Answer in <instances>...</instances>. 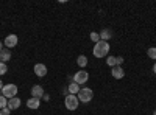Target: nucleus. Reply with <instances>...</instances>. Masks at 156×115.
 Returning <instances> with one entry per match:
<instances>
[{"label": "nucleus", "mask_w": 156, "mask_h": 115, "mask_svg": "<svg viewBox=\"0 0 156 115\" xmlns=\"http://www.w3.org/2000/svg\"><path fill=\"white\" fill-rule=\"evenodd\" d=\"M109 44L108 42H105V41H98L95 45H94V50H92V53H94V56L95 58H105V56H108V53H109Z\"/></svg>", "instance_id": "nucleus-1"}, {"label": "nucleus", "mask_w": 156, "mask_h": 115, "mask_svg": "<svg viewBox=\"0 0 156 115\" xmlns=\"http://www.w3.org/2000/svg\"><path fill=\"white\" fill-rule=\"evenodd\" d=\"M76 96H78L80 103H89V101L94 98V92H92V89H89V87H81Z\"/></svg>", "instance_id": "nucleus-2"}, {"label": "nucleus", "mask_w": 156, "mask_h": 115, "mask_svg": "<svg viewBox=\"0 0 156 115\" xmlns=\"http://www.w3.org/2000/svg\"><path fill=\"white\" fill-rule=\"evenodd\" d=\"M78 104H80V101H78V96L76 95H67L66 100H64V106H66L67 110H76L78 109Z\"/></svg>", "instance_id": "nucleus-3"}, {"label": "nucleus", "mask_w": 156, "mask_h": 115, "mask_svg": "<svg viewBox=\"0 0 156 115\" xmlns=\"http://www.w3.org/2000/svg\"><path fill=\"white\" fill-rule=\"evenodd\" d=\"M0 92H2V95L5 98H8V100L9 98H14V96H17V86L16 84H5Z\"/></svg>", "instance_id": "nucleus-4"}, {"label": "nucleus", "mask_w": 156, "mask_h": 115, "mask_svg": "<svg viewBox=\"0 0 156 115\" xmlns=\"http://www.w3.org/2000/svg\"><path fill=\"white\" fill-rule=\"evenodd\" d=\"M89 79V73L86 70H78L75 75H73V83H76L78 86H81V84H86Z\"/></svg>", "instance_id": "nucleus-5"}, {"label": "nucleus", "mask_w": 156, "mask_h": 115, "mask_svg": "<svg viewBox=\"0 0 156 115\" xmlns=\"http://www.w3.org/2000/svg\"><path fill=\"white\" fill-rule=\"evenodd\" d=\"M17 42H19V37H17L16 34H8V36L5 37V41H3V45H5L6 48H14V47L17 45Z\"/></svg>", "instance_id": "nucleus-6"}, {"label": "nucleus", "mask_w": 156, "mask_h": 115, "mask_svg": "<svg viewBox=\"0 0 156 115\" xmlns=\"http://www.w3.org/2000/svg\"><path fill=\"white\" fill-rule=\"evenodd\" d=\"M33 70H34V75L39 76V78H44V76L47 75V67L44 66V64H41V62H37L36 66L33 67Z\"/></svg>", "instance_id": "nucleus-7"}, {"label": "nucleus", "mask_w": 156, "mask_h": 115, "mask_svg": "<svg viewBox=\"0 0 156 115\" xmlns=\"http://www.w3.org/2000/svg\"><path fill=\"white\" fill-rule=\"evenodd\" d=\"M44 89L39 86V84H34L33 87H31V96L33 98H37V100H42V96H44Z\"/></svg>", "instance_id": "nucleus-8"}, {"label": "nucleus", "mask_w": 156, "mask_h": 115, "mask_svg": "<svg viewBox=\"0 0 156 115\" xmlns=\"http://www.w3.org/2000/svg\"><path fill=\"white\" fill-rule=\"evenodd\" d=\"M20 104H22V101H20L17 96H14V98H9V100H8V106H6V107H8L9 110H16V109L20 107Z\"/></svg>", "instance_id": "nucleus-9"}, {"label": "nucleus", "mask_w": 156, "mask_h": 115, "mask_svg": "<svg viewBox=\"0 0 156 115\" xmlns=\"http://www.w3.org/2000/svg\"><path fill=\"white\" fill-rule=\"evenodd\" d=\"M111 75H112V78H115V79H122L123 76H125V70L120 66H115V67H112Z\"/></svg>", "instance_id": "nucleus-10"}, {"label": "nucleus", "mask_w": 156, "mask_h": 115, "mask_svg": "<svg viewBox=\"0 0 156 115\" xmlns=\"http://www.w3.org/2000/svg\"><path fill=\"white\" fill-rule=\"evenodd\" d=\"M39 106H41V100H37V98H30V100H27V107L28 109H33V110H36Z\"/></svg>", "instance_id": "nucleus-11"}, {"label": "nucleus", "mask_w": 156, "mask_h": 115, "mask_svg": "<svg viewBox=\"0 0 156 115\" xmlns=\"http://www.w3.org/2000/svg\"><path fill=\"white\" fill-rule=\"evenodd\" d=\"M98 34H100V41H105V42H108V39H111V37H112V31L108 30V28L101 30V33H98Z\"/></svg>", "instance_id": "nucleus-12"}, {"label": "nucleus", "mask_w": 156, "mask_h": 115, "mask_svg": "<svg viewBox=\"0 0 156 115\" xmlns=\"http://www.w3.org/2000/svg\"><path fill=\"white\" fill-rule=\"evenodd\" d=\"M11 59V52L9 50H2V52H0V62H8Z\"/></svg>", "instance_id": "nucleus-13"}, {"label": "nucleus", "mask_w": 156, "mask_h": 115, "mask_svg": "<svg viewBox=\"0 0 156 115\" xmlns=\"http://www.w3.org/2000/svg\"><path fill=\"white\" fill-rule=\"evenodd\" d=\"M80 89H81V87H78V84H76V83H70V84H69V87H67V92H69L70 95H78Z\"/></svg>", "instance_id": "nucleus-14"}, {"label": "nucleus", "mask_w": 156, "mask_h": 115, "mask_svg": "<svg viewBox=\"0 0 156 115\" xmlns=\"http://www.w3.org/2000/svg\"><path fill=\"white\" fill-rule=\"evenodd\" d=\"M76 64H78V66H80V67H86L87 66V58L84 56V55H80V56H78L76 58Z\"/></svg>", "instance_id": "nucleus-15"}, {"label": "nucleus", "mask_w": 156, "mask_h": 115, "mask_svg": "<svg viewBox=\"0 0 156 115\" xmlns=\"http://www.w3.org/2000/svg\"><path fill=\"white\" fill-rule=\"evenodd\" d=\"M147 55H148L150 59H154V61H156V47H150V48L147 50Z\"/></svg>", "instance_id": "nucleus-16"}, {"label": "nucleus", "mask_w": 156, "mask_h": 115, "mask_svg": "<svg viewBox=\"0 0 156 115\" xmlns=\"http://www.w3.org/2000/svg\"><path fill=\"white\" fill-rule=\"evenodd\" d=\"M106 64L109 67H115L117 66V62H115V56H108L106 58Z\"/></svg>", "instance_id": "nucleus-17"}, {"label": "nucleus", "mask_w": 156, "mask_h": 115, "mask_svg": "<svg viewBox=\"0 0 156 115\" xmlns=\"http://www.w3.org/2000/svg\"><path fill=\"white\" fill-rule=\"evenodd\" d=\"M89 37H90V41H92L94 44H97V42L100 41V34H98V33H95V31L90 33V36H89Z\"/></svg>", "instance_id": "nucleus-18"}, {"label": "nucleus", "mask_w": 156, "mask_h": 115, "mask_svg": "<svg viewBox=\"0 0 156 115\" xmlns=\"http://www.w3.org/2000/svg\"><path fill=\"white\" fill-rule=\"evenodd\" d=\"M8 106V98H5L3 95H0V109H5Z\"/></svg>", "instance_id": "nucleus-19"}, {"label": "nucleus", "mask_w": 156, "mask_h": 115, "mask_svg": "<svg viewBox=\"0 0 156 115\" xmlns=\"http://www.w3.org/2000/svg\"><path fill=\"white\" fill-rule=\"evenodd\" d=\"M6 72H8V66H6L5 62H0V76L5 75Z\"/></svg>", "instance_id": "nucleus-20"}, {"label": "nucleus", "mask_w": 156, "mask_h": 115, "mask_svg": "<svg viewBox=\"0 0 156 115\" xmlns=\"http://www.w3.org/2000/svg\"><path fill=\"white\" fill-rule=\"evenodd\" d=\"M0 115H11V110H9L8 107H5V109H0Z\"/></svg>", "instance_id": "nucleus-21"}, {"label": "nucleus", "mask_w": 156, "mask_h": 115, "mask_svg": "<svg viewBox=\"0 0 156 115\" xmlns=\"http://www.w3.org/2000/svg\"><path fill=\"white\" fill-rule=\"evenodd\" d=\"M115 62H117V66H120V64L123 62V58H122V56H117V58H115Z\"/></svg>", "instance_id": "nucleus-22"}, {"label": "nucleus", "mask_w": 156, "mask_h": 115, "mask_svg": "<svg viewBox=\"0 0 156 115\" xmlns=\"http://www.w3.org/2000/svg\"><path fill=\"white\" fill-rule=\"evenodd\" d=\"M42 100H44V101H48V100H50V95H48V93H44Z\"/></svg>", "instance_id": "nucleus-23"}, {"label": "nucleus", "mask_w": 156, "mask_h": 115, "mask_svg": "<svg viewBox=\"0 0 156 115\" xmlns=\"http://www.w3.org/2000/svg\"><path fill=\"white\" fill-rule=\"evenodd\" d=\"M153 73H154V75H156V62H154V64H153Z\"/></svg>", "instance_id": "nucleus-24"}, {"label": "nucleus", "mask_w": 156, "mask_h": 115, "mask_svg": "<svg viewBox=\"0 0 156 115\" xmlns=\"http://www.w3.org/2000/svg\"><path fill=\"white\" fill-rule=\"evenodd\" d=\"M3 86H5V84L2 83V79H0V90H2V89H3Z\"/></svg>", "instance_id": "nucleus-25"}, {"label": "nucleus", "mask_w": 156, "mask_h": 115, "mask_svg": "<svg viewBox=\"0 0 156 115\" xmlns=\"http://www.w3.org/2000/svg\"><path fill=\"white\" fill-rule=\"evenodd\" d=\"M3 50V42H0V52Z\"/></svg>", "instance_id": "nucleus-26"}, {"label": "nucleus", "mask_w": 156, "mask_h": 115, "mask_svg": "<svg viewBox=\"0 0 156 115\" xmlns=\"http://www.w3.org/2000/svg\"><path fill=\"white\" fill-rule=\"evenodd\" d=\"M153 115H156V110H154V112H153Z\"/></svg>", "instance_id": "nucleus-27"}]
</instances>
